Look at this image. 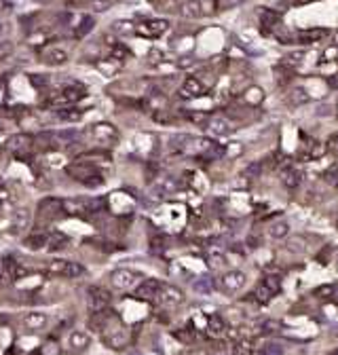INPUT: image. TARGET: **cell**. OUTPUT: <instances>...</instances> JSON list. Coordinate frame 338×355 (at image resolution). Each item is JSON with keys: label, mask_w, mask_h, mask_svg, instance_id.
<instances>
[{"label": "cell", "mask_w": 338, "mask_h": 355, "mask_svg": "<svg viewBox=\"0 0 338 355\" xmlns=\"http://www.w3.org/2000/svg\"><path fill=\"white\" fill-rule=\"evenodd\" d=\"M91 344V336L85 330H72L68 334V349L72 353H83L89 349Z\"/></svg>", "instance_id": "obj_8"}, {"label": "cell", "mask_w": 338, "mask_h": 355, "mask_svg": "<svg viewBox=\"0 0 338 355\" xmlns=\"http://www.w3.org/2000/svg\"><path fill=\"white\" fill-rule=\"evenodd\" d=\"M292 101L294 104H304V101H309V95H306L304 89H296L294 95H292Z\"/></svg>", "instance_id": "obj_37"}, {"label": "cell", "mask_w": 338, "mask_h": 355, "mask_svg": "<svg viewBox=\"0 0 338 355\" xmlns=\"http://www.w3.org/2000/svg\"><path fill=\"white\" fill-rule=\"evenodd\" d=\"M207 323H209V330H211V334H222L224 330H227V326H224V321H222V317H220V315H209Z\"/></svg>", "instance_id": "obj_31"}, {"label": "cell", "mask_w": 338, "mask_h": 355, "mask_svg": "<svg viewBox=\"0 0 338 355\" xmlns=\"http://www.w3.org/2000/svg\"><path fill=\"white\" fill-rule=\"evenodd\" d=\"M108 209V199L106 197H95V199H70L64 201V214L68 216H93L99 211Z\"/></svg>", "instance_id": "obj_1"}, {"label": "cell", "mask_w": 338, "mask_h": 355, "mask_svg": "<svg viewBox=\"0 0 338 355\" xmlns=\"http://www.w3.org/2000/svg\"><path fill=\"white\" fill-rule=\"evenodd\" d=\"M28 224H30V211H28L26 207L17 209L15 216H13V228H15V230H24Z\"/></svg>", "instance_id": "obj_25"}, {"label": "cell", "mask_w": 338, "mask_h": 355, "mask_svg": "<svg viewBox=\"0 0 338 355\" xmlns=\"http://www.w3.org/2000/svg\"><path fill=\"white\" fill-rule=\"evenodd\" d=\"M194 290H197V292H211L213 290V281L211 279H201V281H197V283H194Z\"/></svg>", "instance_id": "obj_36"}, {"label": "cell", "mask_w": 338, "mask_h": 355, "mask_svg": "<svg viewBox=\"0 0 338 355\" xmlns=\"http://www.w3.org/2000/svg\"><path fill=\"white\" fill-rule=\"evenodd\" d=\"M327 146H330V150L338 152V136H332V138H330V142H327Z\"/></svg>", "instance_id": "obj_47"}, {"label": "cell", "mask_w": 338, "mask_h": 355, "mask_svg": "<svg viewBox=\"0 0 338 355\" xmlns=\"http://www.w3.org/2000/svg\"><path fill=\"white\" fill-rule=\"evenodd\" d=\"M91 138L101 142V144H108V142H117L119 140V131L117 127H112L110 123H95L91 125Z\"/></svg>", "instance_id": "obj_7"}, {"label": "cell", "mask_w": 338, "mask_h": 355, "mask_svg": "<svg viewBox=\"0 0 338 355\" xmlns=\"http://www.w3.org/2000/svg\"><path fill=\"white\" fill-rule=\"evenodd\" d=\"M290 232V224L285 220H279V222H275V224L271 226V237H275V239H281V237H285Z\"/></svg>", "instance_id": "obj_30"}, {"label": "cell", "mask_w": 338, "mask_h": 355, "mask_svg": "<svg viewBox=\"0 0 338 355\" xmlns=\"http://www.w3.org/2000/svg\"><path fill=\"white\" fill-rule=\"evenodd\" d=\"M66 265H68V260H51V265H49V273L51 275H64V271H66Z\"/></svg>", "instance_id": "obj_32"}, {"label": "cell", "mask_w": 338, "mask_h": 355, "mask_svg": "<svg viewBox=\"0 0 338 355\" xmlns=\"http://www.w3.org/2000/svg\"><path fill=\"white\" fill-rule=\"evenodd\" d=\"M260 171H262V165H260V163H252L248 169H245V176H248V178H256V176L260 174Z\"/></svg>", "instance_id": "obj_38"}, {"label": "cell", "mask_w": 338, "mask_h": 355, "mask_svg": "<svg viewBox=\"0 0 338 355\" xmlns=\"http://www.w3.org/2000/svg\"><path fill=\"white\" fill-rule=\"evenodd\" d=\"M157 298L163 302V304H180L184 300V294L182 290H178L176 286H163L161 283V290L157 294Z\"/></svg>", "instance_id": "obj_13"}, {"label": "cell", "mask_w": 338, "mask_h": 355, "mask_svg": "<svg viewBox=\"0 0 338 355\" xmlns=\"http://www.w3.org/2000/svg\"><path fill=\"white\" fill-rule=\"evenodd\" d=\"M260 355H283V349H281V344H277V342H269V344H264V347L260 349Z\"/></svg>", "instance_id": "obj_34"}, {"label": "cell", "mask_w": 338, "mask_h": 355, "mask_svg": "<svg viewBox=\"0 0 338 355\" xmlns=\"http://www.w3.org/2000/svg\"><path fill=\"white\" fill-rule=\"evenodd\" d=\"M68 174L72 176L76 182H80V184H85V186H99V184H104V176L99 174L97 167L91 163V161H87L83 157H78L76 163L68 167Z\"/></svg>", "instance_id": "obj_2"}, {"label": "cell", "mask_w": 338, "mask_h": 355, "mask_svg": "<svg viewBox=\"0 0 338 355\" xmlns=\"http://www.w3.org/2000/svg\"><path fill=\"white\" fill-rule=\"evenodd\" d=\"M245 273H241V271H229L227 275L222 277V290L224 292H229V294H233V292H239L243 286H245Z\"/></svg>", "instance_id": "obj_11"}, {"label": "cell", "mask_w": 338, "mask_h": 355, "mask_svg": "<svg viewBox=\"0 0 338 355\" xmlns=\"http://www.w3.org/2000/svg\"><path fill=\"white\" fill-rule=\"evenodd\" d=\"M87 95V89L85 87H80V85H70L66 89H61V93L55 95L53 99H51V104H55V106H74L78 104L80 99H83Z\"/></svg>", "instance_id": "obj_4"}, {"label": "cell", "mask_w": 338, "mask_h": 355, "mask_svg": "<svg viewBox=\"0 0 338 355\" xmlns=\"http://www.w3.org/2000/svg\"><path fill=\"white\" fill-rule=\"evenodd\" d=\"M288 250H290V252H298V254L306 252L304 239H302V237H294V239H290V241H288Z\"/></svg>", "instance_id": "obj_35"}, {"label": "cell", "mask_w": 338, "mask_h": 355, "mask_svg": "<svg viewBox=\"0 0 338 355\" xmlns=\"http://www.w3.org/2000/svg\"><path fill=\"white\" fill-rule=\"evenodd\" d=\"M70 246V237L64 235L61 230H51L49 232V239H47V248L49 252H59Z\"/></svg>", "instance_id": "obj_15"}, {"label": "cell", "mask_w": 338, "mask_h": 355, "mask_svg": "<svg viewBox=\"0 0 338 355\" xmlns=\"http://www.w3.org/2000/svg\"><path fill=\"white\" fill-rule=\"evenodd\" d=\"M235 355H254V353H252V347H250V344L241 342V344H237V347H235Z\"/></svg>", "instance_id": "obj_39"}, {"label": "cell", "mask_w": 338, "mask_h": 355, "mask_svg": "<svg viewBox=\"0 0 338 355\" xmlns=\"http://www.w3.org/2000/svg\"><path fill=\"white\" fill-rule=\"evenodd\" d=\"M180 93H182L184 97H199V95L203 93V85H201L194 76H188L186 80H184Z\"/></svg>", "instance_id": "obj_18"}, {"label": "cell", "mask_w": 338, "mask_h": 355, "mask_svg": "<svg viewBox=\"0 0 338 355\" xmlns=\"http://www.w3.org/2000/svg\"><path fill=\"white\" fill-rule=\"evenodd\" d=\"M136 279H138V275L131 269H117V271H112V275H110L112 288H117V290L133 288V286H136Z\"/></svg>", "instance_id": "obj_6"}, {"label": "cell", "mask_w": 338, "mask_h": 355, "mask_svg": "<svg viewBox=\"0 0 338 355\" xmlns=\"http://www.w3.org/2000/svg\"><path fill=\"white\" fill-rule=\"evenodd\" d=\"M80 275H85V267L80 265V262L68 260L66 271H64V277H68V279H76V277H80Z\"/></svg>", "instance_id": "obj_27"}, {"label": "cell", "mask_w": 338, "mask_h": 355, "mask_svg": "<svg viewBox=\"0 0 338 355\" xmlns=\"http://www.w3.org/2000/svg\"><path fill=\"white\" fill-rule=\"evenodd\" d=\"M167 26L169 24L165 22V19H152V22H144L142 26H138L136 32L142 34V36H148V38H157V36H161L163 32H165Z\"/></svg>", "instance_id": "obj_10"}, {"label": "cell", "mask_w": 338, "mask_h": 355, "mask_svg": "<svg viewBox=\"0 0 338 355\" xmlns=\"http://www.w3.org/2000/svg\"><path fill=\"white\" fill-rule=\"evenodd\" d=\"M7 127H9V123H7L5 119H0V134H5V131H7Z\"/></svg>", "instance_id": "obj_49"}, {"label": "cell", "mask_w": 338, "mask_h": 355, "mask_svg": "<svg viewBox=\"0 0 338 355\" xmlns=\"http://www.w3.org/2000/svg\"><path fill=\"white\" fill-rule=\"evenodd\" d=\"M336 186H338V182H336Z\"/></svg>", "instance_id": "obj_52"}, {"label": "cell", "mask_w": 338, "mask_h": 355, "mask_svg": "<svg viewBox=\"0 0 338 355\" xmlns=\"http://www.w3.org/2000/svg\"><path fill=\"white\" fill-rule=\"evenodd\" d=\"M93 26H95V19L91 17V15H85L83 19H80V24L76 26V30H74V36L76 38H85L91 30H93Z\"/></svg>", "instance_id": "obj_23"}, {"label": "cell", "mask_w": 338, "mask_h": 355, "mask_svg": "<svg viewBox=\"0 0 338 355\" xmlns=\"http://www.w3.org/2000/svg\"><path fill=\"white\" fill-rule=\"evenodd\" d=\"M207 125H209L211 134H216V136H227V134H231V129H233L229 121H224V119H211Z\"/></svg>", "instance_id": "obj_22"}, {"label": "cell", "mask_w": 338, "mask_h": 355, "mask_svg": "<svg viewBox=\"0 0 338 355\" xmlns=\"http://www.w3.org/2000/svg\"><path fill=\"white\" fill-rule=\"evenodd\" d=\"M36 3H51V0H36Z\"/></svg>", "instance_id": "obj_50"}, {"label": "cell", "mask_w": 338, "mask_h": 355, "mask_svg": "<svg viewBox=\"0 0 338 355\" xmlns=\"http://www.w3.org/2000/svg\"><path fill=\"white\" fill-rule=\"evenodd\" d=\"M330 355H338V349H336V351H332V353H330Z\"/></svg>", "instance_id": "obj_51"}, {"label": "cell", "mask_w": 338, "mask_h": 355, "mask_svg": "<svg viewBox=\"0 0 338 355\" xmlns=\"http://www.w3.org/2000/svg\"><path fill=\"white\" fill-rule=\"evenodd\" d=\"M57 119H59V121H66V123H76V121L83 119V112H80L78 108L64 106V108L57 110Z\"/></svg>", "instance_id": "obj_21"}, {"label": "cell", "mask_w": 338, "mask_h": 355, "mask_svg": "<svg viewBox=\"0 0 338 355\" xmlns=\"http://www.w3.org/2000/svg\"><path fill=\"white\" fill-rule=\"evenodd\" d=\"M277 22H279V15L275 13V11H269V9H262V11H260V24L266 30L273 28V26H277Z\"/></svg>", "instance_id": "obj_28"}, {"label": "cell", "mask_w": 338, "mask_h": 355, "mask_svg": "<svg viewBox=\"0 0 338 355\" xmlns=\"http://www.w3.org/2000/svg\"><path fill=\"white\" fill-rule=\"evenodd\" d=\"M115 57H119V59H123V57H127L129 55V51L125 49V47H115V53H112Z\"/></svg>", "instance_id": "obj_46"}, {"label": "cell", "mask_w": 338, "mask_h": 355, "mask_svg": "<svg viewBox=\"0 0 338 355\" xmlns=\"http://www.w3.org/2000/svg\"><path fill=\"white\" fill-rule=\"evenodd\" d=\"M271 296H273V294H271L269 290H266L264 286H260V288H258V298H260L262 302H266V300H271Z\"/></svg>", "instance_id": "obj_44"}, {"label": "cell", "mask_w": 338, "mask_h": 355, "mask_svg": "<svg viewBox=\"0 0 338 355\" xmlns=\"http://www.w3.org/2000/svg\"><path fill=\"white\" fill-rule=\"evenodd\" d=\"M188 119L192 121V123H199V125L207 123V116H205V114H197V112H190V114H188Z\"/></svg>", "instance_id": "obj_41"}, {"label": "cell", "mask_w": 338, "mask_h": 355, "mask_svg": "<svg viewBox=\"0 0 338 355\" xmlns=\"http://www.w3.org/2000/svg\"><path fill=\"white\" fill-rule=\"evenodd\" d=\"M30 83H32L34 87H38V89H43V87L47 85V80L40 78V74H36V76H30Z\"/></svg>", "instance_id": "obj_43"}, {"label": "cell", "mask_w": 338, "mask_h": 355, "mask_svg": "<svg viewBox=\"0 0 338 355\" xmlns=\"http://www.w3.org/2000/svg\"><path fill=\"white\" fill-rule=\"evenodd\" d=\"M275 330H279V323H277V321H271V319H269V321L262 323V332H264V334H271V332H275Z\"/></svg>", "instance_id": "obj_40"}, {"label": "cell", "mask_w": 338, "mask_h": 355, "mask_svg": "<svg viewBox=\"0 0 338 355\" xmlns=\"http://www.w3.org/2000/svg\"><path fill=\"white\" fill-rule=\"evenodd\" d=\"M110 304V292L106 288H99V286H91L87 290V309L91 315H97V313L106 311Z\"/></svg>", "instance_id": "obj_3"}, {"label": "cell", "mask_w": 338, "mask_h": 355, "mask_svg": "<svg viewBox=\"0 0 338 355\" xmlns=\"http://www.w3.org/2000/svg\"><path fill=\"white\" fill-rule=\"evenodd\" d=\"M159 290H161V281H159V279H144V281H142L140 286L136 288V292H133V296L140 298V300L157 298Z\"/></svg>", "instance_id": "obj_12"}, {"label": "cell", "mask_w": 338, "mask_h": 355, "mask_svg": "<svg viewBox=\"0 0 338 355\" xmlns=\"http://www.w3.org/2000/svg\"><path fill=\"white\" fill-rule=\"evenodd\" d=\"M330 112H332V108L327 106V104H321L319 108H317V112H315V114H317V116H327Z\"/></svg>", "instance_id": "obj_45"}, {"label": "cell", "mask_w": 338, "mask_h": 355, "mask_svg": "<svg viewBox=\"0 0 338 355\" xmlns=\"http://www.w3.org/2000/svg\"><path fill=\"white\" fill-rule=\"evenodd\" d=\"M47 239H49V232L36 230V232H30V235L24 239V246H26L28 250L38 252V250H43V248L47 246Z\"/></svg>", "instance_id": "obj_16"}, {"label": "cell", "mask_w": 338, "mask_h": 355, "mask_svg": "<svg viewBox=\"0 0 338 355\" xmlns=\"http://www.w3.org/2000/svg\"><path fill=\"white\" fill-rule=\"evenodd\" d=\"M9 51H11V43H5L3 47H0V55H7Z\"/></svg>", "instance_id": "obj_48"}, {"label": "cell", "mask_w": 338, "mask_h": 355, "mask_svg": "<svg viewBox=\"0 0 338 355\" xmlns=\"http://www.w3.org/2000/svg\"><path fill=\"white\" fill-rule=\"evenodd\" d=\"M245 0H220V7L222 9H233V7H237V5H243Z\"/></svg>", "instance_id": "obj_42"}, {"label": "cell", "mask_w": 338, "mask_h": 355, "mask_svg": "<svg viewBox=\"0 0 338 355\" xmlns=\"http://www.w3.org/2000/svg\"><path fill=\"white\" fill-rule=\"evenodd\" d=\"M61 211H64V201L57 197H47L40 201V205H38V214L45 218H57V216H61Z\"/></svg>", "instance_id": "obj_9"}, {"label": "cell", "mask_w": 338, "mask_h": 355, "mask_svg": "<svg viewBox=\"0 0 338 355\" xmlns=\"http://www.w3.org/2000/svg\"><path fill=\"white\" fill-rule=\"evenodd\" d=\"M281 182H283V184L288 186V188H296V186L300 184V171H296L294 167H288V169H285L283 174H281Z\"/></svg>", "instance_id": "obj_24"}, {"label": "cell", "mask_w": 338, "mask_h": 355, "mask_svg": "<svg viewBox=\"0 0 338 355\" xmlns=\"http://www.w3.org/2000/svg\"><path fill=\"white\" fill-rule=\"evenodd\" d=\"M325 36V30H309V32H300V43H311V40H317V38H323Z\"/></svg>", "instance_id": "obj_33"}, {"label": "cell", "mask_w": 338, "mask_h": 355, "mask_svg": "<svg viewBox=\"0 0 338 355\" xmlns=\"http://www.w3.org/2000/svg\"><path fill=\"white\" fill-rule=\"evenodd\" d=\"M26 275V271L19 267V262H15L13 256H7L3 260V269H0V279H3L5 286H11L15 279H22Z\"/></svg>", "instance_id": "obj_5"}, {"label": "cell", "mask_w": 338, "mask_h": 355, "mask_svg": "<svg viewBox=\"0 0 338 355\" xmlns=\"http://www.w3.org/2000/svg\"><path fill=\"white\" fill-rule=\"evenodd\" d=\"M47 323H49V317L43 311H30L24 315V326L28 330H43Z\"/></svg>", "instance_id": "obj_14"}, {"label": "cell", "mask_w": 338, "mask_h": 355, "mask_svg": "<svg viewBox=\"0 0 338 355\" xmlns=\"http://www.w3.org/2000/svg\"><path fill=\"white\" fill-rule=\"evenodd\" d=\"M43 62L47 64V66H61V64H66L68 62V53L64 49H49L47 53L43 55Z\"/></svg>", "instance_id": "obj_17"}, {"label": "cell", "mask_w": 338, "mask_h": 355, "mask_svg": "<svg viewBox=\"0 0 338 355\" xmlns=\"http://www.w3.org/2000/svg\"><path fill=\"white\" fill-rule=\"evenodd\" d=\"M262 286L269 290L271 294H277V292L281 290V277H277V275H266V277L262 279Z\"/></svg>", "instance_id": "obj_29"}, {"label": "cell", "mask_w": 338, "mask_h": 355, "mask_svg": "<svg viewBox=\"0 0 338 355\" xmlns=\"http://www.w3.org/2000/svg\"><path fill=\"white\" fill-rule=\"evenodd\" d=\"M30 144H34V140H32V136H28V134H17V136H13L11 140L7 142V146L11 150H17V155L22 150H26Z\"/></svg>", "instance_id": "obj_19"}, {"label": "cell", "mask_w": 338, "mask_h": 355, "mask_svg": "<svg viewBox=\"0 0 338 355\" xmlns=\"http://www.w3.org/2000/svg\"><path fill=\"white\" fill-rule=\"evenodd\" d=\"M136 24L129 22V19H121V22H115V32L119 36H131V34H136Z\"/></svg>", "instance_id": "obj_26"}, {"label": "cell", "mask_w": 338, "mask_h": 355, "mask_svg": "<svg viewBox=\"0 0 338 355\" xmlns=\"http://www.w3.org/2000/svg\"><path fill=\"white\" fill-rule=\"evenodd\" d=\"M180 13H182V17H188V19L201 17V15H203V5L199 3V0H188V3L182 5Z\"/></svg>", "instance_id": "obj_20"}]
</instances>
